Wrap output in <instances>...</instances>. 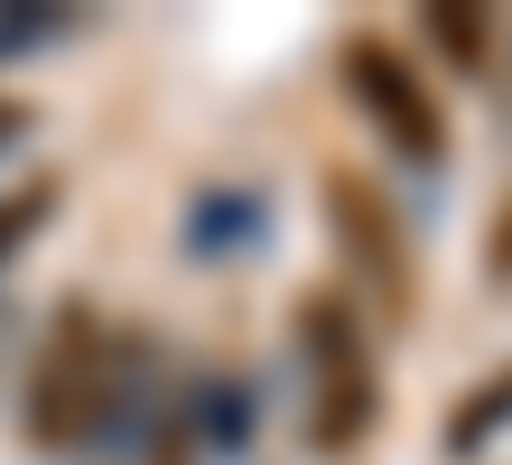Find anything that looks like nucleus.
Segmentation results:
<instances>
[{"label": "nucleus", "instance_id": "f257e3e1", "mask_svg": "<svg viewBox=\"0 0 512 465\" xmlns=\"http://www.w3.org/2000/svg\"><path fill=\"white\" fill-rule=\"evenodd\" d=\"M131 372H140V335L112 326L94 298H66L56 326L38 335L28 354V382H19V438L38 456H75L103 438V419L131 400Z\"/></svg>", "mask_w": 512, "mask_h": 465}, {"label": "nucleus", "instance_id": "f03ea898", "mask_svg": "<svg viewBox=\"0 0 512 465\" xmlns=\"http://www.w3.org/2000/svg\"><path fill=\"white\" fill-rule=\"evenodd\" d=\"M289 345H298V382H308V447L317 456H364L382 428V354H373V317L345 289H298L289 307Z\"/></svg>", "mask_w": 512, "mask_h": 465}, {"label": "nucleus", "instance_id": "7ed1b4c3", "mask_svg": "<svg viewBox=\"0 0 512 465\" xmlns=\"http://www.w3.org/2000/svg\"><path fill=\"white\" fill-rule=\"evenodd\" d=\"M336 75H345V103L373 121V140L391 149V159H410V168H438L447 149H457V121H447L438 84L419 75V56H410V47L373 38V28H345V47H336Z\"/></svg>", "mask_w": 512, "mask_h": 465}, {"label": "nucleus", "instance_id": "20e7f679", "mask_svg": "<svg viewBox=\"0 0 512 465\" xmlns=\"http://www.w3.org/2000/svg\"><path fill=\"white\" fill-rule=\"evenodd\" d=\"M317 214H326V233H336V261L354 279V307H382V317H410V298H419V261H410V233H401V214H391V196L354 168V159H326L317 168Z\"/></svg>", "mask_w": 512, "mask_h": 465}, {"label": "nucleus", "instance_id": "39448f33", "mask_svg": "<svg viewBox=\"0 0 512 465\" xmlns=\"http://www.w3.org/2000/svg\"><path fill=\"white\" fill-rule=\"evenodd\" d=\"M56 205H66V186H56L47 168H38V177H19L10 196H0V270H10V261L28 252V242L47 233V214H56Z\"/></svg>", "mask_w": 512, "mask_h": 465}, {"label": "nucleus", "instance_id": "423d86ee", "mask_svg": "<svg viewBox=\"0 0 512 465\" xmlns=\"http://www.w3.org/2000/svg\"><path fill=\"white\" fill-rule=\"evenodd\" d=\"M503 419H512V363H503V372H485V391H475L466 410L447 419V456H457V465H475V456L494 447V428H503Z\"/></svg>", "mask_w": 512, "mask_h": 465}, {"label": "nucleus", "instance_id": "0eeeda50", "mask_svg": "<svg viewBox=\"0 0 512 465\" xmlns=\"http://www.w3.org/2000/svg\"><path fill=\"white\" fill-rule=\"evenodd\" d=\"M429 38L447 66H485V10H466V0H447V10H429Z\"/></svg>", "mask_w": 512, "mask_h": 465}, {"label": "nucleus", "instance_id": "6e6552de", "mask_svg": "<svg viewBox=\"0 0 512 465\" xmlns=\"http://www.w3.org/2000/svg\"><path fill=\"white\" fill-rule=\"evenodd\" d=\"M485 279H494V289H512V196L494 205V224H485Z\"/></svg>", "mask_w": 512, "mask_h": 465}, {"label": "nucleus", "instance_id": "1a4fd4ad", "mask_svg": "<svg viewBox=\"0 0 512 465\" xmlns=\"http://www.w3.org/2000/svg\"><path fill=\"white\" fill-rule=\"evenodd\" d=\"M28 121H38V112H28V103H19V93H10V103H0V140H19V131H28Z\"/></svg>", "mask_w": 512, "mask_h": 465}]
</instances>
